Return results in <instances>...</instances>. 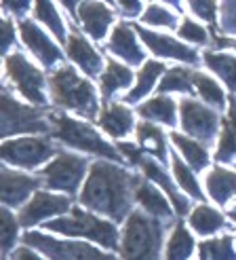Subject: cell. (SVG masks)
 <instances>
[{"instance_id": "cell-1", "label": "cell", "mask_w": 236, "mask_h": 260, "mask_svg": "<svg viewBox=\"0 0 236 260\" xmlns=\"http://www.w3.org/2000/svg\"><path fill=\"white\" fill-rule=\"evenodd\" d=\"M135 186L137 178L127 174L121 167L97 161L91 167L81 201L91 210L108 214L114 220H123L129 212L131 197H135Z\"/></svg>"}, {"instance_id": "cell-2", "label": "cell", "mask_w": 236, "mask_h": 260, "mask_svg": "<svg viewBox=\"0 0 236 260\" xmlns=\"http://www.w3.org/2000/svg\"><path fill=\"white\" fill-rule=\"evenodd\" d=\"M51 93L59 106L72 108L89 119H93L97 112V95L93 85L78 76V72L70 66L57 70L51 76Z\"/></svg>"}, {"instance_id": "cell-3", "label": "cell", "mask_w": 236, "mask_h": 260, "mask_svg": "<svg viewBox=\"0 0 236 260\" xmlns=\"http://www.w3.org/2000/svg\"><path fill=\"white\" fill-rule=\"evenodd\" d=\"M49 231H57L63 235H74V237H89L108 250H114L118 245V231L112 222L101 220L89 212H83L78 207H72L70 216L55 218L45 224Z\"/></svg>"}, {"instance_id": "cell-4", "label": "cell", "mask_w": 236, "mask_h": 260, "mask_svg": "<svg viewBox=\"0 0 236 260\" xmlns=\"http://www.w3.org/2000/svg\"><path fill=\"white\" fill-rule=\"evenodd\" d=\"M49 121H53V136L59 138L63 144L74 146V148H81L87 152H93L99 154V157H106V159H116L121 161V150H116L114 146H110L106 140H101V136L91 129L85 123H78L70 116H63V114H51Z\"/></svg>"}, {"instance_id": "cell-5", "label": "cell", "mask_w": 236, "mask_h": 260, "mask_svg": "<svg viewBox=\"0 0 236 260\" xmlns=\"http://www.w3.org/2000/svg\"><path fill=\"white\" fill-rule=\"evenodd\" d=\"M163 226L141 212H133L127 220L123 237V256L127 258H154L161 250Z\"/></svg>"}, {"instance_id": "cell-6", "label": "cell", "mask_w": 236, "mask_h": 260, "mask_svg": "<svg viewBox=\"0 0 236 260\" xmlns=\"http://www.w3.org/2000/svg\"><path fill=\"white\" fill-rule=\"evenodd\" d=\"M47 119L41 110L32 106H23V104L15 102L9 91L3 93V136L11 134H36V132H49Z\"/></svg>"}, {"instance_id": "cell-7", "label": "cell", "mask_w": 236, "mask_h": 260, "mask_svg": "<svg viewBox=\"0 0 236 260\" xmlns=\"http://www.w3.org/2000/svg\"><path fill=\"white\" fill-rule=\"evenodd\" d=\"M85 170H87V161L83 157L59 152L43 170V182L49 188L76 192L85 178Z\"/></svg>"}, {"instance_id": "cell-8", "label": "cell", "mask_w": 236, "mask_h": 260, "mask_svg": "<svg viewBox=\"0 0 236 260\" xmlns=\"http://www.w3.org/2000/svg\"><path fill=\"white\" fill-rule=\"evenodd\" d=\"M53 152V144L41 138L7 140L3 144V159L13 165H21L25 170H34V167L45 163Z\"/></svg>"}, {"instance_id": "cell-9", "label": "cell", "mask_w": 236, "mask_h": 260, "mask_svg": "<svg viewBox=\"0 0 236 260\" xmlns=\"http://www.w3.org/2000/svg\"><path fill=\"white\" fill-rule=\"evenodd\" d=\"M7 72L11 76L13 85H15L30 102L38 104V106H43L47 102L45 91H43V87H45L43 74L38 72L21 53H11L7 57Z\"/></svg>"}, {"instance_id": "cell-10", "label": "cell", "mask_w": 236, "mask_h": 260, "mask_svg": "<svg viewBox=\"0 0 236 260\" xmlns=\"http://www.w3.org/2000/svg\"><path fill=\"white\" fill-rule=\"evenodd\" d=\"M23 241L25 245L36 248L38 252H43L45 256H51V258H110L108 254L99 252L97 248H91L87 243L59 241L53 237L41 235V233H25Z\"/></svg>"}, {"instance_id": "cell-11", "label": "cell", "mask_w": 236, "mask_h": 260, "mask_svg": "<svg viewBox=\"0 0 236 260\" xmlns=\"http://www.w3.org/2000/svg\"><path fill=\"white\" fill-rule=\"evenodd\" d=\"M70 210V199L63 194H51V192H36L32 201L19 212V222L23 226L38 224L41 220H47L55 214H63Z\"/></svg>"}, {"instance_id": "cell-12", "label": "cell", "mask_w": 236, "mask_h": 260, "mask_svg": "<svg viewBox=\"0 0 236 260\" xmlns=\"http://www.w3.org/2000/svg\"><path fill=\"white\" fill-rule=\"evenodd\" d=\"M181 125L199 140H211L217 134V114L192 100L181 102Z\"/></svg>"}, {"instance_id": "cell-13", "label": "cell", "mask_w": 236, "mask_h": 260, "mask_svg": "<svg viewBox=\"0 0 236 260\" xmlns=\"http://www.w3.org/2000/svg\"><path fill=\"white\" fill-rule=\"evenodd\" d=\"M19 30H21L23 43L28 45V49L45 63V66H53L55 61L61 59V51L57 49V45L51 41V38H49L41 28H38L36 23H32V21H21Z\"/></svg>"}, {"instance_id": "cell-14", "label": "cell", "mask_w": 236, "mask_h": 260, "mask_svg": "<svg viewBox=\"0 0 236 260\" xmlns=\"http://www.w3.org/2000/svg\"><path fill=\"white\" fill-rule=\"evenodd\" d=\"M135 30L143 38V43H146L156 55H161V57H175V59L188 61V63L199 61L196 51H192L186 45L177 43L175 38H171V36H163V34H156V32H148L146 28H141V25H137Z\"/></svg>"}, {"instance_id": "cell-15", "label": "cell", "mask_w": 236, "mask_h": 260, "mask_svg": "<svg viewBox=\"0 0 236 260\" xmlns=\"http://www.w3.org/2000/svg\"><path fill=\"white\" fill-rule=\"evenodd\" d=\"M41 182H43V178H34V176L5 170L3 172V201H5V205H19L41 186Z\"/></svg>"}, {"instance_id": "cell-16", "label": "cell", "mask_w": 236, "mask_h": 260, "mask_svg": "<svg viewBox=\"0 0 236 260\" xmlns=\"http://www.w3.org/2000/svg\"><path fill=\"white\" fill-rule=\"evenodd\" d=\"M78 17H81L85 30L99 41V38H103V34H106L114 15L108 7L95 3V0H83L81 7H78Z\"/></svg>"}, {"instance_id": "cell-17", "label": "cell", "mask_w": 236, "mask_h": 260, "mask_svg": "<svg viewBox=\"0 0 236 260\" xmlns=\"http://www.w3.org/2000/svg\"><path fill=\"white\" fill-rule=\"evenodd\" d=\"M65 47H68V55H70L87 74L99 76V72H101V57L97 55V51L91 47L83 36L70 34L68 41H65Z\"/></svg>"}, {"instance_id": "cell-18", "label": "cell", "mask_w": 236, "mask_h": 260, "mask_svg": "<svg viewBox=\"0 0 236 260\" xmlns=\"http://www.w3.org/2000/svg\"><path fill=\"white\" fill-rule=\"evenodd\" d=\"M108 49L114 55H121L123 59H127L129 63H141L143 61V53H141V49L133 36V30H131L127 23H121L114 28Z\"/></svg>"}, {"instance_id": "cell-19", "label": "cell", "mask_w": 236, "mask_h": 260, "mask_svg": "<svg viewBox=\"0 0 236 260\" xmlns=\"http://www.w3.org/2000/svg\"><path fill=\"white\" fill-rule=\"evenodd\" d=\"M99 123L112 138H123L133 129V112L121 104H112L103 110Z\"/></svg>"}, {"instance_id": "cell-20", "label": "cell", "mask_w": 236, "mask_h": 260, "mask_svg": "<svg viewBox=\"0 0 236 260\" xmlns=\"http://www.w3.org/2000/svg\"><path fill=\"white\" fill-rule=\"evenodd\" d=\"M135 199L141 203L143 210L150 212V216H156V218H169V216H171V205H169L167 197L161 190H156L154 186L146 184V182L137 180Z\"/></svg>"}, {"instance_id": "cell-21", "label": "cell", "mask_w": 236, "mask_h": 260, "mask_svg": "<svg viewBox=\"0 0 236 260\" xmlns=\"http://www.w3.org/2000/svg\"><path fill=\"white\" fill-rule=\"evenodd\" d=\"M207 190L217 203H228L236 194V174L215 167L207 176Z\"/></svg>"}, {"instance_id": "cell-22", "label": "cell", "mask_w": 236, "mask_h": 260, "mask_svg": "<svg viewBox=\"0 0 236 260\" xmlns=\"http://www.w3.org/2000/svg\"><path fill=\"white\" fill-rule=\"evenodd\" d=\"M139 165H141L143 174H146L148 178H152L154 182H159V184L167 190V194H169V197H171V201L175 203V210H177L179 214H186V212H188V201L183 199L181 194L175 190L173 182L167 178V174L161 170V165H156L152 159H141V161H139Z\"/></svg>"}, {"instance_id": "cell-23", "label": "cell", "mask_w": 236, "mask_h": 260, "mask_svg": "<svg viewBox=\"0 0 236 260\" xmlns=\"http://www.w3.org/2000/svg\"><path fill=\"white\" fill-rule=\"evenodd\" d=\"M131 81H133V72H131L127 66H123V63L110 59L106 72L101 74V93H103V98H110L112 93H116L118 89L129 87Z\"/></svg>"}, {"instance_id": "cell-24", "label": "cell", "mask_w": 236, "mask_h": 260, "mask_svg": "<svg viewBox=\"0 0 236 260\" xmlns=\"http://www.w3.org/2000/svg\"><path fill=\"white\" fill-rule=\"evenodd\" d=\"M139 114L143 119H150V121L175 125V104L171 98H165V95L154 98V100L143 104V106H139Z\"/></svg>"}, {"instance_id": "cell-25", "label": "cell", "mask_w": 236, "mask_h": 260, "mask_svg": "<svg viewBox=\"0 0 236 260\" xmlns=\"http://www.w3.org/2000/svg\"><path fill=\"white\" fill-rule=\"evenodd\" d=\"M190 224L196 233H201V235H211V233H215L224 226V216L219 212H215L213 207L199 205L190 216Z\"/></svg>"}, {"instance_id": "cell-26", "label": "cell", "mask_w": 236, "mask_h": 260, "mask_svg": "<svg viewBox=\"0 0 236 260\" xmlns=\"http://www.w3.org/2000/svg\"><path fill=\"white\" fill-rule=\"evenodd\" d=\"M137 140L139 144L146 148L150 154L159 159L167 157V144H165V136L156 125L152 123H139L137 125Z\"/></svg>"}, {"instance_id": "cell-27", "label": "cell", "mask_w": 236, "mask_h": 260, "mask_svg": "<svg viewBox=\"0 0 236 260\" xmlns=\"http://www.w3.org/2000/svg\"><path fill=\"white\" fill-rule=\"evenodd\" d=\"M236 154V102H232L230 112L224 121V129H221L219 138V148H217V161H228Z\"/></svg>"}, {"instance_id": "cell-28", "label": "cell", "mask_w": 236, "mask_h": 260, "mask_svg": "<svg viewBox=\"0 0 236 260\" xmlns=\"http://www.w3.org/2000/svg\"><path fill=\"white\" fill-rule=\"evenodd\" d=\"M163 70H165L163 63H159V61H146V63H143L141 72L137 74V85L127 93V102H137V100H141V98L154 87L156 79L161 76Z\"/></svg>"}, {"instance_id": "cell-29", "label": "cell", "mask_w": 236, "mask_h": 260, "mask_svg": "<svg viewBox=\"0 0 236 260\" xmlns=\"http://www.w3.org/2000/svg\"><path fill=\"white\" fill-rule=\"evenodd\" d=\"M171 140L175 142V146L183 152V157H186V161L194 167V170H203V167H207V150L205 146H201V142H196V140H190L186 136H181V134H171Z\"/></svg>"}, {"instance_id": "cell-30", "label": "cell", "mask_w": 236, "mask_h": 260, "mask_svg": "<svg viewBox=\"0 0 236 260\" xmlns=\"http://www.w3.org/2000/svg\"><path fill=\"white\" fill-rule=\"evenodd\" d=\"M205 61H207V66L215 70L232 89H236V57L211 53V51H209V53H205Z\"/></svg>"}, {"instance_id": "cell-31", "label": "cell", "mask_w": 236, "mask_h": 260, "mask_svg": "<svg viewBox=\"0 0 236 260\" xmlns=\"http://www.w3.org/2000/svg\"><path fill=\"white\" fill-rule=\"evenodd\" d=\"M159 91H163V93H167V91H194V72L186 68L167 70Z\"/></svg>"}, {"instance_id": "cell-32", "label": "cell", "mask_w": 236, "mask_h": 260, "mask_svg": "<svg viewBox=\"0 0 236 260\" xmlns=\"http://www.w3.org/2000/svg\"><path fill=\"white\" fill-rule=\"evenodd\" d=\"M194 252V241L190 233L183 229V224H177L175 231L171 233L167 243V256L169 258H188Z\"/></svg>"}, {"instance_id": "cell-33", "label": "cell", "mask_w": 236, "mask_h": 260, "mask_svg": "<svg viewBox=\"0 0 236 260\" xmlns=\"http://www.w3.org/2000/svg\"><path fill=\"white\" fill-rule=\"evenodd\" d=\"M36 17L45 21L49 25L51 32H55V36L59 38V41H68L65 38V32H63V23H61V17L57 15L55 7L51 5V0H36Z\"/></svg>"}, {"instance_id": "cell-34", "label": "cell", "mask_w": 236, "mask_h": 260, "mask_svg": "<svg viewBox=\"0 0 236 260\" xmlns=\"http://www.w3.org/2000/svg\"><path fill=\"white\" fill-rule=\"evenodd\" d=\"M194 89L201 93V98H205V102L213 104V106H224V102H226L224 91L219 89V85L213 79H209V76H205V74L194 72Z\"/></svg>"}, {"instance_id": "cell-35", "label": "cell", "mask_w": 236, "mask_h": 260, "mask_svg": "<svg viewBox=\"0 0 236 260\" xmlns=\"http://www.w3.org/2000/svg\"><path fill=\"white\" fill-rule=\"evenodd\" d=\"M173 172H175V178H177L179 186L183 190H186L188 194H192V197H196V199H203V190L199 186V180H196V176L181 163V159L177 157V154H173Z\"/></svg>"}, {"instance_id": "cell-36", "label": "cell", "mask_w": 236, "mask_h": 260, "mask_svg": "<svg viewBox=\"0 0 236 260\" xmlns=\"http://www.w3.org/2000/svg\"><path fill=\"white\" fill-rule=\"evenodd\" d=\"M201 254L205 258H236V252H234V245H232L230 237L205 241L201 245Z\"/></svg>"}, {"instance_id": "cell-37", "label": "cell", "mask_w": 236, "mask_h": 260, "mask_svg": "<svg viewBox=\"0 0 236 260\" xmlns=\"http://www.w3.org/2000/svg\"><path fill=\"white\" fill-rule=\"evenodd\" d=\"M17 229H19V222L15 220V216H13L5 207V210H3V224H0V235H3V252L5 254L13 248V243H15Z\"/></svg>"}, {"instance_id": "cell-38", "label": "cell", "mask_w": 236, "mask_h": 260, "mask_svg": "<svg viewBox=\"0 0 236 260\" xmlns=\"http://www.w3.org/2000/svg\"><path fill=\"white\" fill-rule=\"evenodd\" d=\"M143 21L152 23V25H167V28H173L175 25V15H171L167 9H163L159 5H150L148 11L143 13Z\"/></svg>"}, {"instance_id": "cell-39", "label": "cell", "mask_w": 236, "mask_h": 260, "mask_svg": "<svg viewBox=\"0 0 236 260\" xmlns=\"http://www.w3.org/2000/svg\"><path fill=\"white\" fill-rule=\"evenodd\" d=\"M179 36L186 38V41H192V43H201V45L207 43V30L201 28V25L192 19H183V23L179 25Z\"/></svg>"}, {"instance_id": "cell-40", "label": "cell", "mask_w": 236, "mask_h": 260, "mask_svg": "<svg viewBox=\"0 0 236 260\" xmlns=\"http://www.w3.org/2000/svg\"><path fill=\"white\" fill-rule=\"evenodd\" d=\"M190 7L199 17H203L209 23H215L217 15V0H190Z\"/></svg>"}, {"instance_id": "cell-41", "label": "cell", "mask_w": 236, "mask_h": 260, "mask_svg": "<svg viewBox=\"0 0 236 260\" xmlns=\"http://www.w3.org/2000/svg\"><path fill=\"white\" fill-rule=\"evenodd\" d=\"M118 150H121L131 163H139L141 161V152L133 144H127V142H123V144H118Z\"/></svg>"}, {"instance_id": "cell-42", "label": "cell", "mask_w": 236, "mask_h": 260, "mask_svg": "<svg viewBox=\"0 0 236 260\" xmlns=\"http://www.w3.org/2000/svg\"><path fill=\"white\" fill-rule=\"evenodd\" d=\"M226 25L236 30V0H226Z\"/></svg>"}, {"instance_id": "cell-43", "label": "cell", "mask_w": 236, "mask_h": 260, "mask_svg": "<svg viewBox=\"0 0 236 260\" xmlns=\"http://www.w3.org/2000/svg\"><path fill=\"white\" fill-rule=\"evenodd\" d=\"M121 9L127 13V15H139V9H141V0H118Z\"/></svg>"}, {"instance_id": "cell-44", "label": "cell", "mask_w": 236, "mask_h": 260, "mask_svg": "<svg viewBox=\"0 0 236 260\" xmlns=\"http://www.w3.org/2000/svg\"><path fill=\"white\" fill-rule=\"evenodd\" d=\"M5 7L11 9L13 13H23V11H28L30 0H5Z\"/></svg>"}, {"instance_id": "cell-45", "label": "cell", "mask_w": 236, "mask_h": 260, "mask_svg": "<svg viewBox=\"0 0 236 260\" xmlns=\"http://www.w3.org/2000/svg\"><path fill=\"white\" fill-rule=\"evenodd\" d=\"M11 43H13V25L9 21H3V49L7 51Z\"/></svg>"}, {"instance_id": "cell-46", "label": "cell", "mask_w": 236, "mask_h": 260, "mask_svg": "<svg viewBox=\"0 0 236 260\" xmlns=\"http://www.w3.org/2000/svg\"><path fill=\"white\" fill-rule=\"evenodd\" d=\"M13 258H38V256L30 250V245H28V248H21V250H15V252H13Z\"/></svg>"}, {"instance_id": "cell-47", "label": "cell", "mask_w": 236, "mask_h": 260, "mask_svg": "<svg viewBox=\"0 0 236 260\" xmlns=\"http://www.w3.org/2000/svg\"><path fill=\"white\" fill-rule=\"evenodd\" d=\"M59 3L68 9L70 13H74V9H76V5H78V0H59Z\"/></svg>"}, {"instance_id": "cell-48", "label": "cell", "mask_w": 236, "mask_h": 260, "mask_svg": "<svg viewBox=\"0 0 236 260\" xmlns=\"http://www.w3.org/2000/svg\"><path fill=\"white\" fill-rule=\"evenodd\" d=\"M230 218L234 220V224H236V210H232V212H230Z\"/></svg>"}, {"instance_id": "cell-49", "label": "cell", "mask_w": 236, "mask_h": 260, "mask_svg": "<svg viewBox=\"0 0 236 260\" xmlns=\"http://www.w3.org/2000/svg\"><path fill=\"white\" fill-rule=\"evenodd\" d=\"M169 5H175V7H179V0H167Z\"/></svg>"}, {"instance_id": "cell-50", "label": "cell", "mask_w": 236, "mask_h": 260, "mask_svg": "<svg viewBox=\"0 0 236 260\" xmlns=\"http://www.w3.org/2000/svg\"><path fill=\"white\" fill-rule=\"evenodd\" d=\"M221 45H232V47H236V41H232V43H221Z\"/></svg>"}]
</instances>
